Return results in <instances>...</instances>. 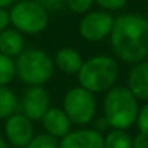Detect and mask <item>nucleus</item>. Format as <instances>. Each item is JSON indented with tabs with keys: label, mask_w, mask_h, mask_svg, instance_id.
I'll list each match as a JSON object with an SVG mask.
<instances>
[{
	"label": "nucleus",
	"mask_w": 148,
	"mask_h": 148,
	"mask_svg": "<svg viewBox=\"0 0 148 148\" xmlns=\"http://www.w3.org/2000/svg\"><path fill=\"white\" fill-rule=\"evenodd\" d=\"M22 109L30 121L42 119L45 112L49 109V95L46 89L40 85H32L26 89L22 99Z\"/></svg>",
	"instance_id": "9"
},
{
	"label": "nucleus",
	"mask_w": 148,
	"mask_h": 148,
	"mask_svg": "<svg viewBox=\"0 0 148 148\" xmlns=\"http://www.w3.org/2000/svg\"><path fill=\"white\" fill-rule=\"evenodd\" d=\"M101 7L106 10H119L127 6L128 0H95Z\"/></svg>",
	"instance_id": "21"
},
{
	"label": "nucleus",
	"mask_w": 148,
	"mask_h": 148,
	"mask_svg": "<svg viewBox=\"0 0 148 148\" xmlns=\"http://www.w3.org/2000/svg\"><path fill=\"white\" fill-rule=\"evenodd\" d=\"M0 148H7V144H6V141L1 138V135H0Z\"/></svg>",
	"instance_id": "26"
},
{
	"label": "nucleus",
	"mask_w": 148,
	"mask_h": 148,
	"mask_svg": "<svg viewBox=\"0 0 148 148\" xmlns=\"http://www.w3.org/2000/svg\"><path fill=\"white\" fill-rule=\"evenodd\" d=\"M16 109H17L16 95L4 85H0V118L10 116L12 114L16 112Z\"/></svg>",
	"instance_id": "15"
},
{
	"label": "nucleus",
	"mask_w": 148,
	"mask_h": 148,
	"mask_svg": "<svg viewBox=\"0 0 148 148\" xmlns=\"http://www.w3.org/2000/svg\"><path fill=\"white\" fill-rule=\"evenodd\" d=\"M73 13H86L95 0H65Z\"/></svg>",
	"instance_id": "19"
},
{
	"label": "nucleus",
	"mask_w": 148,
	"mask_h": 148,
	"mask_svg": "<svg viewBox=\"0 0 148 148\" xmlns=\"http://www.w3.org/2000/svg\"><path fill=\"white\" fill-rule=\"evenodd\" d=\"M42 122L48 134L55 138H62L71 131V121L63 109L49 108L42 116Z\"/></svg>",
	"instance_id": "11"
},
{
	"label": "nucleus",
	"mask_w": 148,
	"mask_h": 148,
	"mask_svg": "<svg viewBox=\"0 0 148 148\" xmlns=\"http://www.w3.org/2000/svg\"><path fill=\"white\" fill-rule=\"evenodd\" d=\"M111 46L115 55L130 63H138L148 56V20L137 13H125L114 19Z\"/></svg>",
	"instance_id": "1"
},
{
	"label": "nucleus",
	"mask_w": 148,
	"mask_h": 148,
	"mask_svg": "<svg viewBox=\"0 0 148 148\" xmlns=\"http://www.w3.org/2000/svg\"><path fill=\"white\" fill-rule=\"evenodd\" d=\"M9 16L10 23H13L16 30L27 35H38L43 32L49 23L48 10H45L36 0H22L16 3Z\"/></svg>",
	"instance_id": "5"
},
{
	"label": "nucleus",
	"mask_w": 148,
	"mask_h": 148,
	"mask_svg": "<svg viewBox=\"0 0 148 148\" xmlns=\"http://www.w3.org/2000/svg\"><path fill=\"white\" fill-rule=\"evenodd\" d=\"M23 38L16 29H4L0 32V53L9 58L17 56L23 50Z\"/></svg>",
	"instance_id": "14"
},
{
	"label": "nucleus",
	"mask_w": 148,
	"mask_h": 148,
	"mask_svg": "<svg viewBox=\"0 0 148 148\" xmlns=\"http://www.w3.org/2000/svg\"><path fill=\"white\" fill-rule=\"evenodd\" d=\"M59 148H103V138L95 130H79L62 137Z\"/></svg>",
	"instance_id": "10"
},
{
	"label": "nucleus",
	"mask_w": 148,
	"mask_h": 148,
	"mask_svg": "<svg viewBox=\"0 0 148 148\" xmlns=\"http://www.w3.org/2000/svg\"><path fill=\"white\" fill-rule=\"evenodd\" d=\"M112 22V16L105 12H91L81 20L79 33L85 40L99 42L109 35Z\"/></svg>",
	"instance_id": "7"
},
{
	"label": "nucleus",
	"mask_w": 148,
	"mask_h": 148,
	"mask_svg": "<svg viewBox=\"0 0 148 148\" xmlns=\"http://www.w3.org/2000/svg\"><path fill=\"white\" fill-rule=\"evenodd\" d=\"M45 10H53V12H56V10H59L62 6H63V3H65V0H36Z\"/></svg>",
	"instance_id": "22"
},
{
	"label": "nucleus",
	"mask_w": 148,
	"mask_h": 148,
	"mask_svg": "<svg viewBox=\"0 0 148 148\" xmlns=\"http://www.w3.org/2000/svg\"><path fill=\"white\" fill-rule=\"evenodd\" d=\"M4 131L9 143L16 148H25L33 138L32 121L25 114H12L7 116Z\"/></svg>",
	"instance_id": "8"
},
{
	"label": "nucleus",
	"mask_w": 148,
	"mask_h": 148,
	"mask_svg": "<svg viewBox=\"0 0 148 148\" xmlns=\"http://www.w3.org/2000/svg\"><path fill=\"white\" fill-rule=\"evenodd\" d=\"M132 148H148V137L140 132L132 140Z\"/></svg>",
	"instance_id": "23"
},
{
	"label": "nucleus",
	"mask_w": 148,
	"mask_h": 148,
	"mask_svg": "<svg viewBox=\"0 0 148 148\" xmlns=\"http://www.w3.org/2000/svg\"><path fill=\"white\" fill-rule=\"evenodd\" d=\"M25 148H59V143L55 137L49 134H40V135H33V138L27 143Z\"/></svg>",
	"instance_id": "18"
},
{
	"label": "nucleus",
	"mask_w": 148,
	"mask_h": 148,
	"mask_svg": "<svg viewBox=\"0 0 148 148\" xmlns=\"http://www.w3.org/2000/svg\"><path fill=\"white\" fill-rule=\"evenodd\" d=\"M63 111L72 124L85 125L94 118L97 112V102L92 92L88 89L82 86L72 88L65 95Z\"/></svg>",
	"instance_id": "6"
},
{
	"label": "nucleus",
	"mask_w": 148,
	"mask_h": 148,
	"mask_svg": "<svg viewBox=\"0 0 148 148\" xmlns=\"http://www.w3.org/2000/svg\"><path fill=\"white\" fill-rule=\"evenodd\" d=\"M13 1H14V0H0V7H1V9H4V7L10 6Z\"/></svg>",
	"instance_id": "25"
},
{
	"label": "nucleus",
	"mask_w": 148,
	"mask_h": 148,
	"mask_svg": "<svg viewBox=\"0 0 148 148\" xmlns=\"http://www.w3.org/2000/svg\"><path fill=\"white\" fill-rule=\"evenodd\" d=\"M103 114L108 125L115 130H127L135 122L138 115L137 98L128 88H109L103 101Z\"/></svg>",
	"instance_id": "2"
},
{
	"label": "nucleus",
	"mask_w": 148,
	"mask_h": 148,
	"mask_svg": "<svg viewBox=\"0 0 148 148\" xmlns=\"http://www.w3.org/2000/svg\"><path fill=\"white\" fill-rule=\"evenodd\" d=\"M135 121L138 124L140 132L148 137V103H145L141 109H138V115Z\"/></svg>",
	"instance_id": "20"
},
{
	"label": "nucleus",
	"mask_w": 148,
	"mask_h": 148,
	"mask_svg": "<svg viewBox=\"0 0 148 148\" xmlns=\"http://www.w3.org/2000/svg\"><path fill=\"white\" fill-rule=\"evenodd\" d=\"M16 75L14 62L12 58L0 53V85H7Z\"/></svg>",
	"instance_id": "17"
},
{
	"label": "nucleus",
	"mask_w": 148,
	"mask_h": 148,
	"mask_svg": "<svg viewBox=\"0 0 148 148\" xmlns=\"http://www.w3.org/2000/svg\"><path fill=\"white\" fill-rule=\"evenodd\" d=\"M9 23H10V16H9V12L0 7V32H1V30H4V29H7Z\"/></svg>",
	"instance_id": "24"
},
{
	"label": "nucleus",
	"mask_w": 148,
	"mask_h": 148,
	"mask_svg": "<svg viewBox=\"0 0 148 148\" xmlns=\"http://www.w3.org/2000/svg\"><path fill=\"white\" fill-rule=\"evenodd\" d=\"M16 73L29 85H43L53 75V60L43 50H22L14 62Z\"/></svg>",
	"instance_id": "4"
},
{
	"label": "nucleus",
	"mask_w": 148,
	"mask_h": 148,
	"mask_svg": "<svg viewBox=\"0 0 148 148\" xmlns=\"http://www.w3.org/2000/svg\"><path fill=\"white\" fill-rule=\"evenodd\" d=\"M79 84L89 92H103L112 88L118 78V63L109 56H94L78 71Z\"/></svg>",
	"instance_id": "3"
},
{
	"label": "nucleus",
	"mask_w": 148,
	"mask_h": 148,
	"mask_svg": "<svg viewBox=\"0 0 148 148\" xmlns=\"http://www.w3.org/2000/svg\"><path fill=\"white\" fill-rule=\"evenodd\" d=\"M82 63H84V60H82L79 52L72 48H62L56 52L55 65L65 73H69V75L78 73Z\"/></svg>",
	"instance_id": "13"
},
{
	"label": "nucleus",
	"mask_w": 148,
	"mask_h": 148,
	"mask_svg": "<svg viewBox=\"0 0 148 148\" xmlns=\"http://www.w3.org/2000/svg\"><path fill=\"white\" fill-rule=\"evenodd\" d=\"M128 89L138 99L148 101V62H138L128 75Z\"/></svg>",
	"instance_id": "12"
},
{
	"label": "nucleus",
	"mask_w": 148,
	"mask_h": 148,
	"mask_svg": "<svg viewBox=\"0 0 148 148\" xmlns=\"http://www.w3.org/2000/svg\"><path fill=\"white\" fill-rule=\"evenodd\" d=\"M103 148H132V138L124 130H115L103 140Z\"/></svg>",
	"instance_id": "16"
}]
</instances>
